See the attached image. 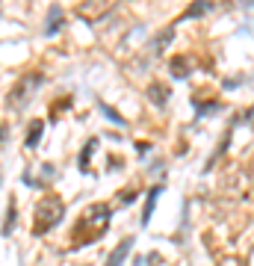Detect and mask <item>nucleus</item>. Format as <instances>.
I'll return each mask as SVG.
<instances>
[{"mask_svg":"<svg viewBox=\"0 0 254 266\" xmlns=\"http://www.w3.org/2000/svg\"><path fill=\"white\" fill-rule=\"evenodd\" d=\"M130 248H133V237H130V240H121V243H119V248L113 251V257H110V263H106V266H121Z\"/></svg>","mask_w":254,"mask_h":266,"instance_id":"7ed1b4c3","label":"nucleus"},{"mask_svg":"<svg viewBox=\"0 0 254 266\" xmlns=\"http://www.w3.org/2000/svg\"><path fill=\"white\" fill-rule=\"evenodd\" d=\"M157 193H160V186L151 193V198H148V207H145V213H142V225H148V219H151V210H154V198H157Z\"/></svg>","mask_w":254,"mask_h":266,"instance_id":"1a4fd4ad","label":"nucleus"},{"mask_svg":"<svg viewBox=\"0 0 254 266\" xmlns=\"http://www.w3.org/2000/svg\"><path fill=\"white\" fill-rule=\"evenodd\" d=\"M39 83H42V77H39V74H27V77L15 86V92H12V98H9V101H12L15 106H24L27 101H30V95H33L30 89H35Z\"/></svg>","mask_w":254,"mask_h":266,"instance_id":"f03ea898","label":"nucleus"},{"mask_svg":"<svg viewBox=\"0 0 254 266\" xmlns=\"http://www.w3.org/2000/svg\"><path fill=\"white\" fill-rule=\"evenodd\" d=\"M148 98H151L157 106H163L166 101H169V89L163 86V83H151V89H148Z\"/></svg>","mask_w":254,"mask_h":266,"instance_id":"20e7f679","label":"nucleus"},{"mask_svg":"<svg viewBox=\"0 0 254 266\" xmlns=\"http://www.w3.org/2000/svg\"><path fill=\"white\" fill-rule=\"evenodd\" d=\"M56 18L62 21V12H59V6H53V9H51V24H48V33H53V30H56Z\"/></svg>","mask_w":254,"mask_h":266,"instance_id":"9d476101","label":"nucleus"},{"mask_svg":"<svg viewBox=\"0 0 254 266\" xmlns=\"http://www.w3.org/2000/svg\"><path fill=\"white\" fill-rule=\"evenodd\" d=\"M62 219V201L53 198V195H45L35 207V231H48L53 228L56 222Z\"/></svg>","mask_w":254,"mask_h":266,"instance_id":"f257e3e1","label":"nucleus"},{"mask_svg":"<svg viewBox=\"0 0 254 266\" xmlns=\"http://www.w3.org/2000/svg\"><path fill=\"white\" fill-rule=\"evenodd\" d=\"M103 109H106V116H110L113 122H119V124H121V116H119V112H116V109H110V106H103Z\"/></svg>","mask_w":254,"mask_h":266,"instance_id":"9b49d317","label":"nucleus"},{"mask_svg":"<svg viewBox=\"0 0 254 266\" xmlns=\"http://www.w3.org/2000/svg\"><path fill=\"white\" fill-rule=\"evenodd\" d=\"M15 225V201H9V207H6V222H3V234H9Z\"/></svg>","mask_w":254,"mask_h":266,"instance_id":"423d86ee","label":"nucleus"},{"mask_svg":"<svg viewBox=\"0 0 254 266\" xmlns=\"http://www.w3.org/2000/svg\"><path fill=\"white\" fill-rule=\"evenodd\" d=\"M207 9H210V3H192L187 12H184V18H180V21H187V18H192V15H201V12H207Z\"/></svg>","mask_w":254,"mask_h":266,"instance_id":"0eeeda50","label":"nucleus"},{"mask_svg":"<svg viewBox=\"0 0 254 266\" xmlns=\"http://www.w3.org/2000/svg\"><path fill=\"white\" fill-rule=\"evenodd\" d=\"M42 127H45L42 122L30 124V133H27V145H35V142H39V136H42Z\"/></svg>","mask_w":254,"mask_h":266,"instance_id":"6e6552de","label":"nucleus"},{"mask_svg":"<svg viewBox=\"0 0 254 266\" xmlns=\"http://www.w3.org/2000/svg\"><path fill=\"white\" fill-rule=\"evenodd\" d=\"M189 59H174V62H171V74H174V77H187L189 74Z\"/></svg>","mask_w":254,"mask_h":266,"instance_id":"39448f33","label":"nucleus"}]
</instances>
